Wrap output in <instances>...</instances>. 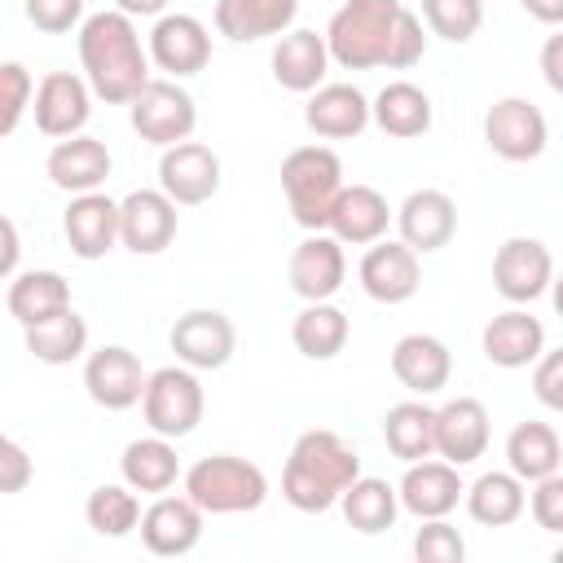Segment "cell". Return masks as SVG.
Returning a JSON list of instances; mask_svg holds the SVG:
<instances>
[{
    "label": "cell",
    "instance_id": "37",
    "mask_svg": "<svg viewBox=\"0 0 563 563\" xmlns=\"http://www.w3.org/2000/svg\"><path fill=\"white\" fill-rule=\"evenodd\" d=\"M22 334H26V352L35 361H44V365H70V361H79L88 352V321L75 308H66V312H57L48 321L22 325Z\"/></svg>",
    "mask_w": 563,
    "mask_h": 563
},
{
    "label": "cell",
    "instance_id": "13",
    "mask_svg": "<svg viewBox=\"0 0 563 563\" xmlns=\"http://www.w3.org/2000/svg\"><path fill=\"white\" fill-rule=\"evenodd\" d=\"M361 290L374 299V303H405L418 295L422 286V264H418V251H409L405 242H369V251L361 255Z\"/></svg>",
    "mask_w": 563,
    "mask_h": 563
},
{
    "label": "cell",
    "instance_id": "39",
    "mask_svg": "<svg viewBox=\"0 0 563 563\" xmlns=\"http://www.w3.org/2000/svg\"><path fill=\"white\" fill-rule=\"evenodd\" d=\"M84 519H88V528H92L97 537L119 541V537L136 532L141 501H136V493H132L128 484H101V488L88 493V501H84Z\"/></svg>",
    "mask_w": 563,
    "mask_h": 563
},
{
    "label": "cell",
    "instance_id": "46",
    "mask_svg": "<svg viewBox=\"0 0 563 563\" xmlns=\"http://www.w3.org/2000/svg\"><path fill=\"white\" fill-rule=\"evenodd\" d=\"M532 391H537V400L545 409H563V352H541L537 356Z\"/></svg>",
    "mask_w": 563,
    "mask_h": 563
},
{
    "label": "cell",
    "instance_id": "30",
    "mask_svg": "<svg viewBox=\"0 0 563 563\" xmlns=\"http://www.w3.org/2000/svg\"><path fill=\"white\" fill-rule=\"evenodd\" d=\"M369 123H378L396 141H413V136L431 132V97L409 79H391L369 101Z\"/></svg>",
    "mask_w": 563,
    "mask_h": 563
},
{
    "label": "cell",
    "instance_id": "45",
    "mask_svg": "<svg viewBox=\"0 0 563 563\" xmlns=\"http://www.w3.org/2000/svg\"><path fill=\"white\" fill-rule=\"evenodd\" d=\"M31 479H35L31 453H26L18 440H9V435L0 431V493H22Z\"/></svg>",
    "mask_w": 563,
    "mask_h": 563
},
{
    "label": "cell",
    "instance_id": "1",
    "mask_svg": "<svg viewBox=\"0 0 563 563\" xmlns=\"http://www.w3.org/2000/svg\"><path fill=\"white\" fill-rule=\"evenodd\" d=\"M325 48L343 70H409L422 62L427 35L400 0H343L325 26Z\"/></svg>",
    "mask_w": 563,
    "mask_h": 563
},
{
    "label": "cell",
    "instance_id": "38",
    "mask_svg": "<svg viewBox=\"0 0 563 563\" xmlns=\"http://www.w3.org/2000/svg\"><path fill=\"white\" fill-rule=\"evenodd\" d=\"M383 440L400 462H418L435 453V409L422 400H400L383 418Z\"/></svg>",
    "mask_w": 563,
    "mask_h": 563
},
{
    "label": "cell",
    "instance_id": "3",
    "mask_svg": "<svg viewBox=\"0 0 563 563\" xmlns=\"http://www.w3.org/2000/svg\"><path fill=\"white\" fill-rule=\"evenodd\" d=\"M356 475H361L356 449L339 431L312 427L290 444V457L282 471V497L303 515H321V510L339 506V493Z\"/></svg>",
    "mask_w": 563,
    "mask_h": 563
},
{
    "label": "cell",
    "instance_id": "10",
    "mask_svg": "<svg viewBox=\"0 0 563 563\" xmlns=\"http://www.w3.org/2000/svg\"><path fill=\"white\" fill-rule=\"evenodd\" d=\"M554 255L541 238H506L493 255V286L510 303H532L550 290Z\"/></svg>",
    "mask_w": 563,
    "mask_h": 563
},
{
    "label": "cell",
    "instance_id": "19",
    "mask_svg": "<svg viewBox=\"0 0 563 563\" xmlns=\"http://www.w3.org/2000/svg\"><path fill=\"white\" fill-rule=\"evenodd\" d=\"M136 528H141V541L150 554L180 559L202 541V510L189 497H154L141 510Z\"/></svg>",
    "mask_w": 563,
    "mask_h": 563
},
{
    "label": "cell",
    "instance_id": "35",
    "mask_svg": "<svg viewBox=\"0 0 563 563\" xmlns=\"http://www.w3.org/2000/svg\"><path fill=\"white\" fill-rule=\"evenodd\" d=\"M347 334H352L347 312L334 308L330 299L303 303L299 317H295V325H290V339H295V347H299L308 361H334V356L347 347Z\"/></svg>",
    "mask_w": 563,
    "mask_h": 563
},
{
    "label": "cell",
    "instance_id": "43",
    "mask_svg": "<svg viewBox=\"0 0 563 563\" xmlns=\"http://www.w3.org/2000/svg\"><path fill=\"white\" fill-rule=\"evenodd\" d=\"M22 9H26V22L48 35H66L70 26L84 22V0H26Z\"/></svg>",
    "mask_w": 563,
    "mask_h": 563
},
{
    "label": "cell",
    "instance_id": "5",
    "mask_svg": "<svg viewBox=\"0 0 563 563\" xmlns=\"http://www.w3.org/2000/svg\"><path fill=\"white\" fill-rule=\"evenodd\" d=\"M282 189L299 229L317 233L330 220V207L343 189V163L330 145H299L282 158Z\"/></svg>",
    "mask_w": 563,
    "mask_h": 563
},
{
    "label": "cell",
    "instance_id": "33",
    "mask_svg": "<svg viewBox=\"0 0 563 563\" xmlns=\"http://www.w3.org/2000/svg\"><path fill=\"white\" fill-rule=\"evenodd\" d=\"M119 471H123V484L132 493H167L180 475V457H176V444L167 435H145V440H132L123 449Z\"/></svg>",
    "mask_w": 563,
    "mask_h": 563
},
{
    "label": "cell",
    "instance_id": "48",
    "mask_svg": "<svg viewBox=\"0 0 563 563\" xmlns=\"http://www.w3.org/2000/svg\"><path fill=\"white\" fill-rule=\"evenodd\" d=\"M541 70H545V84L554 92H563V35H550L545 48H541Z\"/></svg>",
    "mask_w": 563,
    "mask_h": 563
},
{
    "label": "cell",
    "instance_id": "50",
    "mask_svg": "<svg viewBox=\"0 0 563 563\" xmlns=\"http://www.w3.org/2000/svg\"><path fill=\"white\" fill-rule=\"evenodd\" d=\"M114 9L128 18H158L167 9V0H114Z\"/></svg>",
    "mask_w": 563,
    "mask_h": 563
},
{
    "label": "cell",
    "instance_id": "20",
    "mask_svg": "<svg viewBox=\"0 0 563 563\" xmlns=\"http://www.w3.org/2000/svg\"><path fill=\"white\" fill-rule=\"evenodd\" d=\"M488 409L475 396H453L435 409V453L453 466H471L488 449Z\"/></svg>",
    "mask_w": 563,
    "mask_h": 563
},
{
    "label": "cell",
    "instance_id": "26",
    "mask_svg": "<svg viewBox=\"0 0 563 563\" xmlns=\"http://www.w3.org/2000/svg\"><path fill=\"white\" fill-rule=\"evenodd\" d=\"M44 172H48V180H53L57 189H66V194H88V189H97V185L110 176V150H106V141L75 132V136H62V141L48 150Z\"/></svg>",
    "mask_w": 563,
    "mask_h": 563
},
{
    "label": "cell",
    "instance_id": "25",
    "mask_svg": "<svg viewBox=\"0 0 563 563\" xmlns=\"http://www.w3.org/2000/svg\"><path fill=\"white\" fill-rule=\"evenodd\" d=\"M484 356L493 361V365H501V369H523V365H532L541 352H545V325H541V317H532L523 303H515V308H506V312H497L488 325H484Z\"/></svg>",
    "mask_w": 563,
    "mask_h": 563
},
{
    "label": "cell",
    "instance_id": "17",
    "mask_svg": "<svg viewBox=\"0 0 563 563\" xmlns=\"http://www.w3.org/2000/svg\"><path fill=\"white\" fill-rule=\"evenodd\" d=\"M286 277H290V290H295L303 303H317V299L339 295V286H343V277H347L343 242L330 238V233H321V229L308 233V238L290 251Z\"/></svg>",
    "mask_w": 563,
    "mask_h": 563
},
{
    "label": "cell",
    "instance_id": "18",
    "mask_svg": "<svg viewBox=\"0 0 563 563\" xmlns=\"http://www.w3.org/2000/svg\"><path fill=\"white\" fill-rule=\"evenodd\" d=\"M396 229H400V242L409 251L431 255V251L453 242V233H457V202L444 189H413L396 207Z\"/></svg>",
    "mask_w": 563,
    "mask_h": 563
},
{
    "label": "cell",
    "instance_id": "12",
    "mask_svg": "<svg viewBox=\"0 0 563 563\" xmlns=\"http://www.w3.org/2000/svg\"><path fill=\"white\" fill-rule=\"evenodd\" d=\"M31 110H35V128L44 136H75L84 132L88 114H92V88L88 79L70 75V70H48L35 92H31Z\"/></svg>",
    "mask_w": 563,
    "mask_h": 563
},
{
    "label": "cell",
    "instance_id": "4",
    "mask_svg": "<svg viewBox=\"0 0 563 563\" xmlns=\"http://www.w3.org/2000/svg\"><path fill=\"white\" fill-rule=\"evenodd\" d=\"M185 497L202 510V515H246L260 510L268 497V475L233 453H211L198 457L185 471Z\"/></svg>",
    "mask_w": 563,
    "mask_h": 563
},
{
    "label": "cell",
    "instance_id": "42",
    "mask_svg": "<svg viewBox=\"0 0 563 563\" xmlns=\"http://www.w3.org/2000/svg\"><path fill=\"white\" fill-rule=\"evenodd\" d=\"M413 554H418V563H462L466 559V541L440 515V519H422V528L413 537Z\"/></svg>",
    "mask_w": 563,
    "mask_h": 563
},
{
    "label": "cell",
    "instance_id": "14",
    "mask_svg": "<svg viewBox=\"0 0 563 563\" xmlns=\"http://www.w3.org/2000/svg\"><path fill=\"white\" fill-rule=\"evenodd\" d=\"M84 387L92 396V405L123 413L132 405H141L145 391V369L136 361V352H128L123 343H106L84 361Z\"/></svg>",
    "mask_w": 563,
    "mask_h": 563
},
{
    "label": "cell",
    "instance_id": "27",
    "mask_svg": "<svg viewBox=\"0 0 563 563\" xmlns=\"http://www.w3.org/2000/svg\"><path fill=\"white\" fill-rule=\"evenodd\" d=\"M325 70H330L325 35L299 26V31H286L273 44V79L286 92H312V88H321L325 84Z\"/></svg>",
    "mask_w": 563,
    "mask_h": 563
},
{
    "label": "cell",
    "instance_id": "8",
    "mask_svg": "<svg viewBox=\"0 0 563 563\" xmlns=\"http://www.w3.org/2000/svg\"><path fill=\"white\" fill-rule=\"evenodd\" d=\"M484 141L506 163H532L545 154L550 123L528 97H501L484 114Z\"/></svg>",
    "mask_w": 563,
    "mask_h": 563
},
{
    "label": "cell",
    "instance_id": "28",
    "mask_svg": "<svg viewBox=\"0 0 563 563\" xmlns=\"http://www.w3.org/2000/svg\"><path fill=\"white\" fill-rule=\"evenodd\" d=\"M391 374L400 387H409L413 396H431L440 387H449L453 374V356L435 334H405L391 347Z\"/></svg>",
    "mask_w": 563,
    "mask_h": 563
},
{
    "label": "cell",
    "instance_id": "15",
    "mask_svg": "<svg viewBox=\"0 0 563 563\" xmlns=\"http://www.w3.org/2000/svg\"><path fill=\"white\" fill-rule=\"evenodd\" d=\"M176 238V202L163 189H132L119 198V242L132 255H158Z\"/></svg>",
    "mask_w": 563,
    "mask_h": 563
},
{
    "label": "cell",
    "instance_id": "21",
    "mask_svg": "<svg viewBox=\"0 0 563 563\" xmlns=\"http://www.w3.org/2000/svg\"><path fill=\"white\" fill-rule=\"evenodd\" d=\"M462 488L466 484L453 462L418 457V462H405V479H400L396 497L413 519H440L462 501Z\"/></svg>",
    "mask_w": 563,
    "mask_h": 563
},
{
    "label": "cell",
    "instance_id": "16",
    "mask_svg": "<svg viewBox=\"0 0 563 563\" xmlns=\"http://www.w3.org/2000/svg\"><path fill=\"white\" fill-rule=\"evenodd\" d=\"M150 57L172 79L198 75L211 62V31L194 13H158L150 31Z\"/></svg>",
    "mask_w": 563,
    "mask_h": 563
},
{
    "label": "cell",
    "instance_id": "29",
    "mask_svg": "<svg viewBox=\"0 0 563 563\" xmlns=\"http://www.w3.org/2000/svg\"><path fill=\"white\" fill-rule=\"evenodd\" d=\"M299 13V0H216V31L233 44L286 35Z\"/></svg>",
    "mask_w": 563,
    "mask_h": 563
},
{
    "label": "cell",
    "instance_id": "41",
    "mask_svg": "<svg viewBox=\"0 0 563 563\" xmlns=\"http://www.w3.org/2000/svg\"><path fill=\"white\" fill-rule=\"evenodd\" d=\"M31 92H35V79L22 62H0V141L18 132L26 106H31Z\"/></svg>",
    "mask_w": 563,
    "mask_h": 563
},
{
    "label": "cell",
    "instance_id": "24",
    "mask_svg": "<svg viewBox=\"0 0 563 563\" xmlns=\"http://www.w3.org/2000/svg\"><path fill=\"white\" fill-rule=\"evenodd\" d=\"M391 224V207L374 185H343L334 207H330V238H339L343 246H369L387 233Z\"/></svg>",
    "mask_w": 563,
    "mask_h": 563
},
{
    "label": "cell",
    "instance_id": "7",
    "mask_svg": "<svg viewBox=\"0 0 563 563\" xmlns=\"http://www.w3.org/2000/svg\"><path fill=\"white\" fill-rule=\"evenodd\" d=\"M128 119H132V132L141 141L167 150V145L194 136L198 106H194V97L176 79H145V88L128 101Z\"/></svg>",
    "mask_w": 563,
    "mask_h": 563
},
{
    "label": "cell",
    "instance_id": "32",
    "mask_svg": "<svg viewBox=\"0 0 563 563\" xmlns=\"http://www.w3.org/2000/svg\"><path fill=\"white\" fill-rule=\"evenodd\" d=\"M559 466H563V444H559V431L550 422H519L506 435V471L519 475L523 484L545 479Z\"/></svg>",
    "mask_w": 563,
    "mask_h": 563
},
{
    "label": "cell",
    "instance_id": "6",
    "mask_svg": "<svg viewBox=\"0 0 563 563\" xmlns=\"http://www.w3.org/2000/svg\"><path fill=\"white\" fill-rule=\"evenodd\" d=\"M207 396L198 383V369L189 365H163L154 374H145V391H141V413L150 422L154 435L180 440L202 422Z\"/></svg>",
    "mask_w": 563,
    "mask_h": 563
},
{
    "label": "cell",
    "instance_id": "22",
    "mask_svg": "<svg viewBox=\"0 0 563 563\" xmlns=\"http://www.w3.org/2000/svg\"><path fill=\"white\" fill-rule=\"evenodd\" d=\"M303 123L325 141H352L369 128V97L356 84H321L303 106Z\"/></svg>",
    "mask_w": 563,
    "mask_h": 563
},
{
    "label": "cell",
    "instance_id": "36",
    "mask_svg": "<svg viewBox=\"0 0 563 563\" xmlns=\"http://www.w3.org/2000/svg\"><path fill=\"white\" fill-rule=\"evenodd\" d=\"M339 506H343V519H347L356 532H365V537L387 532V528L396 523V515H400L396 488H391L387 479H378V475H356V479L339 493Z\"/></svg>",
    "mask_w": 563,
    "mask_h": 563
},
{
    "label": "cell",
    "instance_id": "47",
    "mask_svg": "<svg viewBox=\"0 0 563 563\" xmlns=\"http://www.w3.org/2000/svg\"><path fill=\"white\" fill-rule=\"evenodd\" d=\"M18 260H22V238H18V224L9 216H0V282L18 273Z\"/></svg>",
    "mask_w": 563,
    "mask_h": 563
},
{
    "label": "cell",
    "instance_id": "23",
    "mask_svg": "<svg viewBox=\"0 0 563 563\" xmlns=\"http://www.w3.org/2000/svg\"><path fill=\"white\" fill-rule=\"evenodd\" d=\"M62 233L79 260H101L119 242V202L97 194V189L75 194L66 216H62Z\"/></svg>",
    "mask_w": 563,
    "mask_h": 563
},
{
    "label": "cell",
    "instance_id": "2",
    "mask_svg": "<svg viewBox=\"0 0 563 563\" xmlns=\"http://www.w3.org/2000/svg\"><path fill=\"white\" fill-rule=\"evenodd\" d=\"M79 66L92 97L110 106H128L150 79V53L141 48L132 18L119 9H101L79 22Z\"/></svg>",
    "mask_w": 563,
    "mask_h": 563
},
{
    "label": "cell",
    "instance_id": "49",
    "mask_svg": "<svg viewBox=\"0 0 563 563\" xmlns=\"http://www.w3.org/2000/svg\"><path fill=\"white\" fill-rule=\"evenodd\" d=\"M519 4H523L528 18H537L545 26H559L563 22V0H519Z\"/></svg>",
    "mask_w": 563,
    "mask_h": 563
},
{
    "label": "cell",
    "instance_id": "40",
    "mask_svg": "<svg viewBox=\"0 0 563 563\" xmlns=\"http://www.w3.org/2000/svg\"><path fill=\"white\" fill-rule=\"evenodd\" d=\"M422 22L431 35L449 44H466L484 26V4L479 0H422Z\"/></svg>",
    "mask_w": 563,
    "mask_h": 563
},
{
    "label": "cell",
    "instance_id": "31",
    "mask_svg": "<svg viewBox=\"0 0 563 563\" xmlns=\"http://www.w3.org/2000/svg\"><path fill=\"white\" fill-rule=\"evenodd\" d=\"M66 308H70V286L53 268H31V273H18L9 282V317L18 325L48 321V317H57Z\"/></svg>",
    "mask_w": 563,
    "mask_h": 563
},
{
    "label": "cell",
    "instance_id": "9",
    "mask_svg": "<svg viewBox=\"0 0 563 563\" xmlns=\"http://www.w3.org/2000/svg\"><path fill=\"white\" fill-rule=\"evenodd\" d=\"M158 189L176 207H198L220 189V154L202 141H176L158 158Z\"/></svg>",
    "mask_w": 563,
    "mask_h": 563
},
{
    "label": "cell",
    "instance_id": "11",
    "mask_svg": "<svg viewBox=\"0 0 563 563\" xmlns=\"http://www.w3.org/2000/svg\"><path fill=\"white\" fill-rule=\"evenodd\" d=\"M167 343H172L180 365H189V369H220V365H229V356L238 347V330H233V321L220 308H189L185 317H176Z\"/></svg>",
    "mask_w": 563,
    "mask_h": 563
},
{
    "label": "cell",
    "instance_id": "34",
    "mask_svg": "<svg viewBox=\"0 0 563 563\" xmlns=\"http://www.w3.org/2000/svg\"><path fill=\"white\" fill-rule=\"evenodd\" d=\"M462 501H466V515L484 528H506L523 515V479L510 475V471H484L471 488H462Z\"/></svg>",
    "mask_w": 563,
    "mask_h": 563
},
{
    "label": "cell",
    "instance_id": "44",
    "mask_svg": "<svg viewBox=\"0 0 563 563\" xmlns=\"http://www.w3.org/2000/svg\"><path fill=\"white\" fill-rule=\"evenodd\" d=\"M537 519V528L545 532H563V475H545V479H532V497L523 501Z\"/></svg>",
    "mask_w": 563,
    "mask_h": 563
}]
</instances>
